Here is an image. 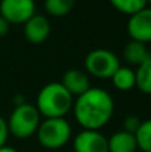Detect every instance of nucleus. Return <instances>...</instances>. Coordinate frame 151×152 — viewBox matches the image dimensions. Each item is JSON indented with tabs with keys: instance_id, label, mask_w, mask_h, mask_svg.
Returning <instances> with one entry per match:
<instances>
[{
	"instance_id": "nucleus-1",
	"label": "nucleus",
	"mask_w": 151,
	"mask_h": 152,
	"mask_svg": "<svg viewBox=\"0 0 151 152\" xmlns=\"http://www.w3.org/2000/svg\"><path fill=\"white\" fill-rule=\"evenodd\" d=\"M74 115L83 129L99 131L112 118L114 100L103 88H92L82 94L74 102Z\"/></svg>"
},
{
	"instance_id": "nucleus-2",
	"label": "nucleus",
	"mask_w": 151,
	"mask_h": 152,
	"mask_svg": "<svg viewBox=\"0 0 151 152\" xmlns=\"http://www.w3.org/2000/svg\"><path fill=\"white\" fill-rule=\"evenodd\" d=\"M74 105V96L62 83H48L37 94L36 108L45 119L64 118Z\"/></svg>"
},
{
	"instance_id": "nucleus-3",
	"label": "nucleus",
	"mask_w": 151,
	"mask_h": 152,
	"mask_svg": "<svg viewBox=\"0 0 151 152\" xmlns=\"http://www.w3.org/2000/svg\"><path fill=\"white\" fill-rule=\"evenodd\" d=\"M8 129L18 139H28L36 134L40 124V113L37 108L28 103L18 104L7 120Z\"/></svg>"
},
{
	"instance_id": "nucleus-4",
	"label": "nucleus",
	"mask_w": 151,
	"mask_h": 152,
	"mask_svg": "<svg viewBox=\"0 0 151 152\" xmlns=\"http://www.w3.org/2000/svg\"><path fill=\"white\" fill-rule=\"evenodd\" d=\"M72 129L64 118L44 119L36 131L37 142L47 150H59L71 139Z\"/></svg>"
},
{
	"instance_id": "nucleus-5",
	"label": "nucleus",
	"mask_w": 151,
	"mask_h": 152,
	"mask_svg": "<svg viewBox=\"0 0 151 152\" xmlns=\"http://www.w3.org/2000/svg\"><path fill=\"white\" fill-rule=\"evenodd\" d=\"M84 67L90 75L99 79H111L120 67L119 59L112 51L98 48L87 53L84 59Z\"/></svg>"
},
{
	"instance_id": "nucleus-6",
	"label": "nucleus",
	"mask_w": 151,
	"mask_h": 152,
	"mask_svg": "<svg viewBox=\"0 0 151 152\" xmlns=\"http://www.w3.org/2000/svg\"><path fill=\"white\" fill-rule=\"evenodd\" d=\"M34 0H1L0 16L10 24H24L35 15Z\"/></svg>"
},
{
	"instance_id": "nucleus-7",
	"label": "nucleus",
	"mask_w": 151,
	"mask_h": 152,
	"mask_svg": "<svg viewBox=\"0 0 151 152\" xmlns=\"http://www.w3.org/2000/svg\"><path fill=\"white\" fill-rule=\"evenodd\" d=\"M127 32L135 42L143 44L151 43V7H146L130 16L127 21Z\"/></svg>"
},
{
	"instance_id": "nucleus-8",
	"label": "nucleus",
	"mask_w": 151,
	"mask_h": 152,
	"mask_svg": "<svg viewBox=\"0 0 151 152\" xmlns=\"http://www.w3.org/2000/svg\"><path fill=\"white\" fill-rule=\"evenodd\" d=\"M75 152H108V139L102 132L83 129L74 137Z\"/></svg>"
},
{
	"instance_id": "nucleus-9",
	"label": "nucleus",
	"mask_w": 151,
	"mask_h": 152,
	"mask_svg": "<svg viewBox=\"0 0 151 152\" xmlns=\"http://www.w3.org/2000/svg\"><path fill=\"white\" fill-rule=\"evenodd\" d=\"M51 24L48 19L43 15L35 13L29 20L24 23V36L32 44H40L50 36Z\"/></svg>"
},
{
	"instance_id": "nucleus-10",
	"label": "nucleus",
	"mask_w": 151,
	"mask_h": 152,
	"mask_svg": "<svg viewBox=\"0 0 151 152\" xmlns=\"http://www.w3.org/2000/svg\"><path fill=\"white\" fill-rule=\"evenodd\" d=\"M60 83L74 97L80 96L91 88L88 75L80 69H68L63 75Z\"/></svg>"
},
{
	"instance_id": "nucleus-11",
	"label": "nucleus",
	"mask_w": 151,
	"mask_h": 152,
	"mask_svg": "<svg viewBox=\"0 0 151 152\" xmlns=\"http://www.w3.org/2000/svg\"><path fill=\"white\" fill-rule=\"evenodd\" d=\"M138 150L135 135L118 131L108 139V152H135Z\"/></svg>"
},
{
	"instance_id": "nucleus-12",
	"label": "nucleus",
	"mask_w": 151,
	"mask_h": 152,
	"mask_svg": "<svg viewBox=\"0 0 151 152\" xmlns=\"http://www.w3.org/2000/svg\"><path fill=\"white\" fill-rule=\"evenodd\" d=\"M123 58H125V60L128 64L138 67L142 63H144L146 60H149L151 56H150V50L147 48L146 44L135 42V40H131V42H128L125 45Z\"/></svg>"
},
{
	"instance_id": "nucleus-13",
	"label": "nucleus",
	"mask_w": 151,
	"mask_h": 152,
	"mask_svg": "<svg viewBox=\"0 0 151 152\" xmlns=\"http://www.w3.org/2000/svg\"><path fill=\"white\" fill-rule=\"evenodd\" d=\"M112 84L119 91H130L135 87V71L130 67H119L111 76Z\"/></svg>"
},
{
	"instance_id": "nucleus-14",
	"label": "nucleus",
	"mask_w": 151,
	"mask_h": 152,
	"mask_svg": "<svg viewBox=\"0 0 151 152\" xmlns=\"http://www.w3.org/2000/svg\"><path fill=\"white\" fill-rule=\"evenodd\" d=\"M135 87L143 94L151 95V58L136 67Z\"/></svg>"
},
{
	"instance_id": "nucleus-15",
	"label": "nucleus",
	"mask_w": 151,
	"mask_h": 152,
	"mask_svg": "<svg viewBox=\"0 0 151 152\" xmlns=\"http://www.w3.org/2000/svg\"><path fill=\"white\" fill-rule=\"evenodd\" d=\"M75 0H44V8L51 16H66L72 11Z\"/></svg>"
},
{
	"instance_id": "nucleus-16",
	"label": "nucleus",
	"mask_w": 151,
	"mask_h": 152,
	"mask_svg": "<svg viewBox=\"0 0 151 152\" xmlns=\"http://www.w3.org/2000/svg\"><path fill=\"white\" fill-rule=\"evenodd\" d=\"M112 7L125 15H134L147 7V0H110Z\"/></svg>"
},
{
	"instance_id": "nucleus-17",
	"label": "nucleus",
	"mask_w": 151,
	"mask_h": 152,
	"mask_svg": "<svg viewBox=\"0 0 151 152\" xmlns=\"http://www.w3.org/2000/svg\"><path fill=\"white\" fill-rule=\"evenodd\" d=\"M135 139L138 148L142 152H151V119L141 123L138 131L135 132Z\"/></svg>"
},
{
	"instance_id": "nucleus-18",
	"label": "nucleus",
	"mask_w": 151,
	"mask_h": 152,
	"mask_svg": "<svg viewBox=\"0 0 151 152\" xmlns=\"http://www.w3.org/2000/svg\"><path fill=\"white\" fill-rule=\"evenodd\" d=\"M142 120L135 115H128L123 120V131L128 132V134L135 135V132L138 131L139 126H141Z\"/></svg>"
},
{
	"instance_id": "nucleus-19",
	"label": "nucleus",
	"mask_w": 151,
	"mask_h": 152,
	"mask_svg": "<svg viewBox=\"0 0 151 152\" xmlns=\"http://www.w3.org/2000/svg\"><path fill=\"white\" fill-rule=\"evenodd\" d=\"M8 135H10V129H8L7 120L0 116V147L5 145L7 139H8Z\"/></svg>"
},
{
	"instance_id": "nucleus-20",
	"label": "nucleus",
	"mask_w": 151,
	"mask_h": 152,
	"mask_svg": "<svg viewBox=\"0 0 151 152\" xmlns=\"http://www.w3.org/2000/svg\"><path fill=\"white\" fill-rule=\"evenodd\" d=\"M10 26H11V24L8 23L4 18H1V16H0V36H4V35L7 34L8 29H10Z\"/></svg>"
},
{
	"instance_id": "nucleus-21",
	"label": "nucleus",
	"mask_w": 151,
	"mask_h": 152,
	"mask_svg": "<svg viewBox=\"0 0 151 152\" xmlns=\"http://www.w3.org/2000/svg\"><path fill=\"white\" fill-rule=\"evenodd\" d=\"M0 152H18L15 150V148L12 147H8V145H3V147H0Z\"/></svg>"
},
{
	"instance_id": "nucleus-22",
	"label": "nucleus",
	"mask_w": 151,
	"mask_h": 152,
	"mask_svg": "<svg viewBox=\"0 0 151 152\" xmlns=\"http://www.w3.org/2000/svg\"><path fill=\"white\" fill-rule=\"evenodd\" d=\"M147 4H150V7H151V0H147Z\"/></svg>"
},
{
	"instance_id": "nucleus-23",
	"label": "nucleus",
	"mask_w": 151,
	"mask_h": 152,
	"mask_svg": "<svg viewBox=\"0 0 151 152\" xmlns=\"http://www.w3.org/2000/svg\"><path fill=\"white\" fill-rule=\"evenodd\" d=\"M150 56H151V47H150Z\"/></svg>"
}]
</instances>
